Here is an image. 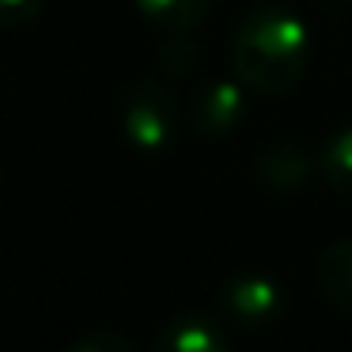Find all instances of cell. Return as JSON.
Returning <instances> with one entry per match:
<instances>
[{
  "mask_svg": "<svg viewBox=\"0 0 352 352\" xmlns=\"http://www.w3.org/2000/svg\"><path fill=\"white\" fill-rule=\"evenodd\" d=\"M311 61V34L303 19L280 4L254 8L231 42V69L250 95H284L303 80Z\"/></svg>",
  "mask_w": 352,
  "mask_h": 352,
  "instance_id": "obj_1",
  "label": "cell"
},
{
  "mask_svg": "<svg viewBox=\"0 0 352 352\" xmlns=\"http://www.w3.org/2000/svg\"><path fill=\"white\" fill-rule=\"evenodd\" d=\"M122 129L137 152L144 155L167 152L178 133V102L170 95V87H163L160 80L133 84L122 102Z\"/></svg>",
  "mask_w": 352,
  "mask_h": 352,
  "instance_id": "obj_2",
  "label": "cell"
},
{
  "mask_svg": "<svg viewBox=\"0 0 352 352\" xmlns=\"http://www.w3.org/2000/svg\"><path fill=\"white\" fill-rule=\"evenodd\" d=\"M220 311L228 314L231 322L246 329H265L273 322L284 318V307H288V296L284 288L265 273H239L228 276L220 284Z\"/></svg>",
  "mask_w": 352,
  "mask_h": 352,
  "instance_id": "obj_3",
  "label": "cell"
},
{
  "mask_svg": "<svg viewBox=\"0 0 352 352\" xmlns=\"http://www.w3.org/2000/svg\"><path fill=\"white\" fill-rule=\"evenodd\" d=\"M190 122L201 137L220 140L243 129L246 122V87L239 80H208L190 107Z\"/></svg>",
  "mask_w": 352,
  "mask_h": 352,
  "instance_id": "obj_4",
  "label": "cell"
},
{
  "mask_svg": "<svg viewBox=\"0 0 352 352\" xmlns=\"http://www.w3.org/2000/svg\"><path fill=\"white\" fill-rule=\"evenodd\" d=\"M152 352H231L223 329L205 314H178L155 333Z\"/></svg>",
  "mask_w": 352,
  "mask_h": 352,
  "instance_id": "obj_5",
  "label": "cell"
},
{
  "mask_svg": "<svg viewBox=\"0 0 352 352\" xmlns=\"http://www.w3.org/2000/svg\"><path fill=\"white\" fill-rule=\"evenodd\" d=\"M258 175L269 190L296 193V190H303L307 175H311V160H307V152L299 144L276 140V144H269L265 152L258 155Z\"/></svg>",
  "mask_w": 352,
  "mask_h": 352,
  "instance_id": "obj_6",
  "label": "cell"
},
{
  "mask_svg": "<svg viewBox=\"0 0 352 352\" xmlns=\"http://www.w3.org/2000/svg\"><path fill=\"white\" fill-rule=\"evenodd\" d=\"M318 288L337 311L352 314V239H337L318 258Z\"/></svg>",
  "mask_w": 352,
  "mask_h": 352,
  "instance_id": "obj_7",
  "label": "cell"
},
{
  "mask_svg": "<svg viewBox=\"0 0 352 352\" xmlns=\"http://www.w3.org/2000/svg\"><path fill=\"white\" fill-rule=\"evenodd\" d=\"M137 8L163 34H190L208 16L212 0H137Z\"/></svg>",
  "mask_w": 352,
  "mask_h": 352,
  "instance_id": "obj_8",
  "label": "cell"
},
{
  "mask_svg": "<svg viewBox=\"0 0 352 352\" xmlns=\"http://www.w3.org/2000/svg\"><path fill=\"white\" fill-rule=\"evenodd\" d=\"M322 178L337 193H352V125L326 140V148H322Z\"/></svg>",
  "mask_w": 352,
  "mask_h": 352,
  "instance_id": "obj_9",
  "label": "cell"
},
{
  "mask_svg": "<svg viewBox=\"0 0 352 352\" xmlns=\"http://www.w3.org/2000/svg\"><path fill=\"white\" fill-rule=\"evenodd\" d=\"M197 57H201L197 42H190L186 34H167L163 46H160V54H155V61H160L163 69H170L175 76H186V72L197 65Z\"/></svg>",
  "mask_w": 352,
  "mask_h": 352,
  "instance_id": "obj_10",
  "label": "cell"
},
{
  "mask_svg": "<svg viewBox=\"0 0 352 352\" xmlns=\"http://www.w3.org/2000/svg\"><path fill=\"white\" fill-rule=\"evenodd\" d=\"M46 0H0V27H23L42 16Z\"/></svg>",
  "mask_w": 352,
  "mask_h": 352,
  "instance_id": "obj_11",
  "label": "cell"
},
{
  "mask_svg": "<svg viewBox=\"0 0 352 352\" xmlns=\"http://www.w3.org/2000/svg\"><path fill=\"white\" fill-rule=\"evenodd\" d=\"M69 352H133V344L122 333H110V329H95V333L80 337Z\"/></svg>",
  "mask_w": 352,
  "mask_h": 352,
  "instance_id": "obj_12",
  "label": "cell"
}]
</instances>
